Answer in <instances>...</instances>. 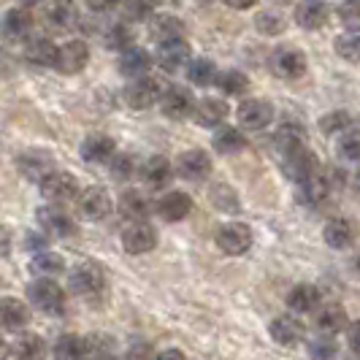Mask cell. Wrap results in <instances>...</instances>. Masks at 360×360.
Here are the masks:
<instances>
[{
	"instance_id": "7a4b0ae2",
	"label": "cell",
	"mask_w": 360,
	"mask_h": 360,
	"mask_svg": "<svg viewBox=\"0 0 360 360\" xmlns=\"http://www.w3.org/2000/svg\"><path fill=\"white\" fill-rule=\"evenodd\" d=\"M68 288L79 298H95V295H101L103 288H106V274H103L101 266H95V263H84V266L73 269L71 279H68Z\"/></svg>"
},
{
	"instance_id": "f546056e",
	"label": "cell",
	"mask_w": 360,
	"mask_h": 360,
	"mask_svg": "<svg viewBox=\"0 0 360 360\" xmlns=\"http://www.w3.org/2000/svg\"><path fill=\"white\" fill-rule=\"evenodd\" d=\"M25 57H27V63H33L38 68H52L57 60V46L49 38H33L25 49Z\"/></svg>"
},
{
	"instance_id": "60d3db41",
	"label": "cell",
	"mask_w": 360,
	"mask_h": 360,
	"mask_svg": "<svg viewBox=\"0 0 360 360\" xmlns=\"http://www.w3.org/2000/svg\"><path fill=\"white\" fill-rule=\"evenodd\" d=\"M336 152L344 160L360 162V127H347L342 136H339V144Z\"/></svg>"
},
{
	"instance_id": "b9f144b4",
	"label": "cell",
	"mask_w": 360,
	"mask_h": 360,
	"mask_svg": "<svg viewBox=\"0 0 360 360\" xmlns=\"http://www.w3.org/2000/svg\"><path fill=\"white\" fill-rule=\"evenodd\" d=\"M333 49L347 63H360V33L358 30H349V33L339 36L333 41Z\"/></svg>"
},
{
	"instance_id": "6da1fadb",
	"label": "cell",
	"mask_w": 360,
	"mask_h": 360,
	"mask_svg": "<svg viewBox=\"0 0 360 360\" xmlns=\"http://www.w3.org/2000/svg\"><path fill=\"white\" fill-rule=\"evenodd\" d=\"M27 298L36 309H41L44 314H63L65 309V290L57 282H52V276H41L27 288Z\"/></svg>"
},
{
	"instance_id": "277c9868",
	"label": "cell",
	"mask_w": 360,
	"mask_h": 360,
	"mask_svg": "<svg viewBox=\"0 0 360 360\" xmlns=\"http://www.w3.org/2000/svg\"><path fill=\"white\" fill-rule=\"evenodd\" d=\"M160 98H162L160 82L158 79H149V76H139V79H133L125 87V103L130 108H139V111L160 103Z\"/></svg>"
},
{
	"instance_id": "ffe728a7",
	"label": "cell",
	"mask_w": 360,
	"mask_h": 360,
	"mask_svg": "<svg viewBox=\"0 0 360 360\" xmlns=\"http://www.w3.org/2000/svg\"><path fill=\"white\" fill-rule=\"evenodd\" d=\"M330 193H333V187H330V181L325 179L323 168L314 176H309L307 181L298 184V200L307 203V206H320V203L328 200Z\"/></svg>"
},
{
	"instance_id": "94428289",
	"label": "cell",
	"mask_w": 360,
	"mask_h": 360,
	"mask_svg": "<svg viewBox=\"0 0 360 360\" xmlns=\"http://www.w3.org/2000/svg\"><path fill=\"white\" fill-rule=\"evenodd\" d=\"M25 6H36V3H41V0H22Z\"/></svg>"
},
{
	"instance_id": "7bdbcfd3",
	"label": "cell",
	"mask_w": 360,
	"mask_h": 360,
	"mask_svg": "<svg viewBox=\"0 0 360 360\" xmlns=\"http://www.w3.org/2000/svg\"><path fill=\"white\" fill-rule=\"evenodd\" d=\"M255 27L263 33V36H282L285 33V27H288V22L282 19V14H276V11H260L257 17H255Z\"/></svg>"
},
{
	"instance_id": "6f0895ef",
	"label": "cell",
	"mask_w": 360,
	"mask_h": 360,
	"mask_svg": "<svg viewBox=\"0 0 360 360\" xmlns=\"http://www.w3.org/2000/svg\"><path fill=\"white\" fill-rule=\"evenodd\" d=\"M6 358H8V344L0 339V360H6Z\"/></svg>"
},
{
	"instance_id": "603a6c76",
	"label": "cell",
	"mask_w": 360,
	"mask_h": 360,
	"mask_svg": "<svg viewBox=\"0 0 360 360\" xmlns=\"http://www.w3.org/2000/svg\"><path fill=\"white\" fill-rule=\"evenodd\" d=\"M193 117L200 127H219L228 117V103L219 98H203L193 111Z\"/></svg>"
},
{
	"instance_id": "c3c4849f",
	"label": "cell",
	"mask_w": 360,
	"mask_h": 360,
	"mask_svg": "<svg viewBox=\"0 0 360 360\" xmlns=\"http://www.w3.org/2000/svg\"><path fill=\"white\" fill-rule=\"evenodd\" d=\"M152 19V0H127L125 22H144Z\"/></svg>"
},
{
	"instance_id": "003e7915",
	"label": "cell",
	"mask_w": 360,
	"mask_h": 360,
	"mask_svg": "<svg viewBox=\"0 0 360 360\" xmlns=\"http://www.w3.org/2000/svg\"><path fill=\"white\" fill-rule=\"evenodd\" d=\"M0 252H3V250H0Z\"/></svg>"
},
{
	"instance_id": "ba28073f",
	"label": "cell",
	"mask_w": 360,
	"mask_h": 360,
	"mask_svg": "<svg viewBox=\"0 0 360 360\" xmlns=\"http://www.w3.org/2000/svg\"><path fill=\"white\" fill-rule=\"evenodd\" d=\"M195 106H198V103H195L193 92L187 90V87L174 84V87L162 90L160 108H162V114H165L168 120H187V117L195 111Z\"/></svg>"
},
{
	"instance_id": "91938a15",
	"label": "cell",
	"mask_w": 360,
	"mask_h": 360,
	"mask_svg": "<svg viewBox=\"0 0 360 360\" xmlns=\"http://www.w3.org/2000/svg\"><path fill=\"white\" fill-rule=\"evenodd\" d=\"M352 184H355V190L360 193V168L355 171V176H352Z\"/></svg>"
},
{
	"instance_id": "f1b7e54d",
	"label": "cell",
	"mask_w": 360,
	"mask_h": 360,
	"mask_svg": "<svg viewBox=\"0 0 360 360\" xmlns=\"http://www.w3.org/2000/svg\"><path fill=\"white\" fill-rule=\"evenodd\" d=\"M149 68H152V57H149V52L141 49V46H130V49H125L122 57H120V71L125 73V76H130V79L146 76Z\"/></svg>"
},
{
	"instance_id": "d6986e66",
	"label": "cell",
	"mask_w": 360,
	"mask_h": 360,
	"mask_svg": "<svg viewBox=\"0 0 360 360\" xmlns=\"http://www.w3.org/2000/svg\"><path fill=\"white\" fill-rule=\"evenodd\" d=\"M79 212L87 219H103L111 212V198L103 187H87L79 195Z\"/></svg>"
},
{
	"instance_id": "7402d4cb",
	"label": "cell",
	"mask_w": 360,
	"mask_h": 360,
	"mask_svg": "<svg viewBox=\"0 0 360 360\" xmlns=\"http://www.w3.org/2000/svg\"><path fill=\"white\" fill-rule=\"evenodd\" d=\"M114 155H117V144H114V139H108L103 133L87 136L82 144V158L87 162H108Z\"/></svg>"
},
{
	"instance_id": "3957f363",
	"label": "cell",
	"mask_w": 360,
	"mask_h": 360,
	"mask_svg": "<svg viewBox=\"0 0 360 360\" xmlns=\"http://www.w3.org/2000/svg\"><path fill=\"white\" fill-rule=\"evenodd\" d=\"M323 165H320V158L307 149V146H298V149H292L285 155V160H282V171H285V176L292 181H307L309 176H314L317 171H320Z\"/></svg>"
},
{
	"instance_id": "03108f58",
	"label": "cell",
	"mask_w": 360,
	"mask_h": 360,
	"mask_svg": "<svg viewBox=\"0 0 360 360\" xmlns=\"http://www.w3.org/2000/svg\"><path fill=\"white\" fill-rule=\"evenodd\" d=\"M200 3H209V0H200Z\"/></svg>"
},
{
	"instance_id": "f5cc1de1",
	"label": "cell",
	"mask_w": 360,
	"mask_h": 360,
	"mask_svg": "<svg viewBox=\"0 0 360 360\" xmlns=\"http://www.w3.org/2000/svg\"><path fill=\"white\" fill-rule=\"evenodd\" d=\"M347 342H349L352 352H360V320L349 323V328H347Z\"/></svg>"
},
{
	"instance_id": "d6a6232c",
	"label": "cell",
	"mask_w": 360,
	"mask_h": 360,
	"mask_svg": "<svg viewBox=\"0 0 360 360\" xmlns=\"http://www.w3.org/2000/svg\"><path fill=\"white\" fill-rule=\"evenodd\" d=\"M120 212H122V217L130 219V222H141V219L149 217L152 206H149V200H146L139 190H127L125 195L120 198Z\"/></svg>"
},
{
	"instance_id": "9a60e30c",
	"label": "cell",
	"mask_w": 360,
	"mask_h": 360,
	"mask_svg": "<svg viewBox=\"0 0 360 360\" xmlns=\"http://www.w3.org/2000/svg\"><path fill=\"white\" fill-rule=\"evenodd\" d=\"M38 225H41V231L46 236H52V238H68V236L76 233V225H73V219L63 209H57V206H46V209H41L38 212Z\"/></svg>"
},
{
	"instance_id": "cb8c5ba5",
	"label": "cell",
	"mask_w": 360,
	"mask_h": 360,
	"mask_svg": "<svg viewBox=\"0 0 360 360\" xmlns=\"http://www.w3.org/2000/svg\"><path fill=\"white\" fill-rule=\"evenodd\" d=\"M30 320V309L19 298H0V328L6 330H19Z\"/></svg>"
},
{
	"instance_id": "5b68a950",
	"label": "cell",
	"mask_w": 360,
	"mask_h": 360,
	"mask_svg": "<svg viewBox=\"0 0 360 360\" xmlns=\"http://www.w3.org/2000/svg\"><path fill=\"white\" fill-rule=\"evenodd\" d=\"M90 63V49L84 41L73 38L68 44L57 46V60H54V68L65 76H73V73H82Z\"/></svg>"
},
{
	"instance_id": "e0dca14e",
	"label": "cell",
	"mask_w": 360,
	"mask_h": 360,
	"mask_svg": "<svg viewBox=\"0 0 360 360\" xmlns=\"http://www.w3.org/2000/svg\"><path fill=\"white\" fill-rule=\"evenodd\" d=\"M155 212H158L165 222H179V219H184V217L193 212V198H190L187 193H181V190L165 193V195L158 200Z\"/></svg>"
},
{
	"instance_id": "1f68e13d",
	"label": "cell",
	"mask_w": 360,
	"mask_h": 360,
	"mask_svg": "<svg viewBox=\"0 0 360 360\" xmlns=\"http://www.w3.org/2000/svg\"><path fill=\"white\" fill-rule=\"evenodd\" d=\"M212 144H214V149L219 155H236V152H241V149L247 146V139H244V133H241L238 127L222 125L214 133Z\"/></svg>"
},
{
	"instance_id": "f907efd6",
	"label": "cell",
	"mask_w": 360,
	"mask_h": 360,
	"mask_svg": "<svg viewBox=\"0 0 360 360\" xmlns=\"http://www.w3.org/2000/svg\"><path fill=\"white\" fill-rule=\"evenodd\" d=\"M108 162H111V176H114V179H130L133 171H136L130 155H120V152H117Z\"/></svg>"
},
{
	"instance_id": "9f6ffc18",
	"label": "cell",
	"mask_w": 360,
	"mask_h": 360,
	"mask_svg": "<svg viewBox=\"0 0 360 360\" xmlns=\"http://www.w3.org/2000/svg\"><path fill=\"white\" fill-rule=\"evenodd\" d=\"M158 360H184V355H181L179 349H165V352L158 355Z\"/></svg>"
},
{
	"instance_id": "e7e4bbea",
	"label": "cell",
	"mask_w": 360,
	"mask_h": 360,
	"mask_svg": "<svg viewBox=\"0 0 360 360\" xmlns=\"http://www.w3.org/2000/svg\"><path fill=\"white\" fill-rule=\"evenodd\" d=\"M101 360H114V358H108V355H106V358H101Z\"/></svg>"
},
{
	"instance_id": "d4e9b609",
	"label": "cell",
	"mask_w": 360,
	"mask_h": 360,
	"mask_svg": "<svg viewBox=\"0 0 360 360\" xmlns=\"http://www.w3.org/2000/svg\"><path fill=\"white\" fill-rule=\"evenodd\" d=\"M314 323H317V330H320V333H328V336H336V333H342V330L349 328L347 311H344V307H339V304H328V307L320 309Z\"/></svg>"
},
{
	"instance_id": "8992f818",
	"label": "cell",
	"mask_w": 360,
	"mask_h": 360,
	"mask_svg": "<svg viewBox=\"0 0 360 360\" xmlns=\"http://www.w3.org/2000/svg\"><path fill=\"white\" fill-rule=\"evenodd\" d=\"M214 241L225 255H244L252 247V231L244 222H228L217 231Z\"/></svg>"
},
{
	"instance_id": "816d5d0a",
	"label": "cell",
	"mask_w": 360,
	"mask_h": 360,
	"mask_svg": "<svg viewBox=\"0 0 360 360\" xmlns=\"http://www.w3.org/2000/svg\"><path fill=\"white\" fill-rule=\"evenodd\" d=\"M127 360H158V355L152 352L149 344H136L127 349Z\"/></svg>"
},
{
	"instance_id": "7dc6e473",
	"label": "cell",
	"mask_w": 360,
	"mask_h": 360,
	"mask_svg": "<svg viewBox=\"0 0 360 360\" xmlns=\"http://www.w3.org/2000/svg\"><path fill=\"white\" fill-rule=\"evenodd\" d=\"M349 127V114L347 111H330V114H325L323 120H320V130H323L325 136H333V133H339V130H347Z\"/></svg>"
},
{
	"instance_id": "bcb514c9",
	"label": "cell",
	"mask_w": 360,
	"mask_h": 360,
	"mask_svg": "<svg viewBox=\"0 0 360 360\" xmlns=\"http://www.w3.org/2000/svg\"><path fill=\"white\" fill-rule=\"evenodd\" d=\"M130 44H133V33H130V27H127L125 22H117V25H111L106 30V46L108 49H130Z\"/></svg>"
},
{
	"instance_id": "83f0119b",
	"label": "cell",
	"mask_w": 360,
	"mask_h": 360,
	"mask_svg": "<svg viewBox=\"0 0 360 360\" xmlns=\"http://www.w3.org/2000/svg\"><path fill=\"white\" fill-rule=\"evenodd\" d=\"M90 358V339L82 336H60L54 344V360H87Z\"/></svg>"
},
{
	"instance_id": "484cf974",
	"label": "cell",
	"mask_w": 360,
	"mask_h": 360,
	"mask_svg": "<svg viewBox=\"0 0 360 360\" xmlns=\"http://www.w3.org/2000/svg\"><path fill=\"white\" fill-rule=\"evenodd\" d=\"M323 295L314 285H295V288L288 292V307L290 311H298V314H309L320 307Z\"/></svg>"
},
{
	"instance_id": "4dcf8cb0",
	"label": "cell",
	"mask_w": 360,
	"mask_h": 360,
	"mask_svg": "<svg viewBox=\"0 0 360 360\" xmlns=\"http://www.w3.org/2000/svg\"><path fill=\"white\" fill-rule=\"evenodd\" d=\"M304 141H307V130L301 125H295V122H285V125H279V130L274 133V146L282 155H288L292 149L304 146Z\"/></svg>"
},
{
	"instance_id": "30bf717a",
	"label": "cell",
	"mask_w": 360,
	"mask_h": 360,
	"mask_svg": "<svg viewBox=\"0 0 360 360\" xmlns=\"http://www.w3.org/2000/svg\"><path fill=\"white\" fill-rule=\"evenodd\" d=\"M307 54L301 49H276L274 57H271V71L276 73L279 79H301L307 73Z\"/></svg>"
},
{
	"instance_id": "be15d7a7",
	"label": "cell",
	"mask_w": 360,
	"mask_h": 360,
	"mask_svg": "<svg viewBox=\"0 0 360 360\" xmlns=\"http://www.w3.org/2000/svg\"><path fill=\"white\" fill-rule=\"evenodd\" d=\"M274 3H292V0H274Z\"/></svg>"
},
{
	"instance_id": "681fc988",
	"label": "cell",
	"mask_w": 360,
	"mask_h": 360,
	"mask_svg": "<svg viewBox=\"0 0 360 360\" xmlns=\"http://www.w3.org/2000/svg\"><path fill=\"white\" fill-rule=\"evenodd\" d=\"M212 200H214L217 209H225V212H236L238 209V198H236V193L231 187H225V184H219L212 190Z\"/></svg>"
},
{
	"instance_id": "f35d334b",
	"label": "cell",
	"mask_w": 360,
	"mask_h": 360,
	"mask_svg": "<svg viewBox=\"0 0 360 360\" xmlns=\"http://www.w3.org/2000/svg\"><path fill=\"white\" fill-rule=\"evenodd\" d=\"M217 87L222 95H231V98H238L250 90V79L241 71H222L217 76Z\"/></svg>"
},
{
	"instance_id": "e575fe53",
	"label": "cell",
	"mask_w": 360,
	"mask_h": 360,
	"mask_svg": "<svg viewBox=\"0 0 360 360\" xmlns=\"http://www.w3.org/2000/svg\"><path fill=\"white\" fill-rule=\"evenodd\" d=\"M217 65L206 57H198V60H190L187 65V79L195 84V87H209V84H217Z\"/></svg>"
},
{
	"instance_id": "8fae6325",
	"label": "cell",
	"mask_w": 360,
	"mask_h": 360,
	"mask_svg": "<svg viewBox=\"0 0 360 360\" xmlns=\"http://www.w3.org/2000/svg\"><path fill=\"white\" fill-rule=\"evenodd\" d=\"M122 247H125L127 255H146L158 247V233L152 225H146L144 219L141 222H130L122 233Z\"/></svg>"
},
{
	"instance_id": "4fadbf2b",
	"label": "cell",
	"mask_w": 360,
	"mask_h": 360,
	"mask_svg": "<svg viewBox=\"0 0 360 360\" xmlns=\"http://www.w3.org/2000/svg\"><path fill=\"white\" fill-rule=\"evenodd\" d=\"M269 333L276 344H282V347H295L298 342H304L307 325L301 323L295 314H282V317H276V320L271 323Z\"/></svg>"
},
{
	"instance_id": "5bb4252c",
	"label": "cell",
	"mask_w": 360,
	"mask_h": 360,
	"mask_svg": "<svg viewBox=\"0 0 360 360\" xmlns=\"http://www.w3.org/2000/svg\"><path fill=\"white\" fill-rule=\"evenodd\" d=\"M176 171H179L181 179L203 181L206 176H209V174H212V158H209L203 149H190V152L179 155Z\"/></svg>"
},
{
	"instance_id": "8d00e7d4",
	"label": "cell",
	"mask_w": 360,
	"mask_h": 360,
	"mask_svg": "<svg viewBox=\"0 0 360 360\" xmlns=\"http://www.w3.org/2000/svg\"><path fill=\"white\" fill-rule=\"evenodd\" d=\"M49 22H52L57 30H71L73 25L79 22V8L73 6L71 0H57L52 8H49Z\"/></svg>"
},
{
	"instance_id": "836d02e7",
	"label": "cell",
	"mask_w": 360,
	"mask_h": 360,
	"mask_svg": "<svg viewBox=\"0 0 360 360\" xmlns=\"http://www.w3.org/2000/svg\"><path fill=\"white\" fill-rule=\"evenodd\" d=\"M14 355H17V360H44L49 355V347L36 333H25L14 344Z\"/></svg>"
},
{
	"instance_id": "f6af8a7d",
	"label": "cell",
	"mask_w": 360,
	"mask_h": 360,
	"mask_svg": "<svg viewBox=\"0 0 360 360\" xmlns=\"http://www.w3.org/2000/svg\"><path fill=\"white\" fill-rule=\"evenodd\" d=\"M336 14H339L347 30H358L360 33V0H339Z\"/></svg>"
},
{
	"instance_id": "db71d44e",
	"label": "cell",
	"mask_w": 360,
	"mask_h": 360,
	"mask_svg": "<svg viewBox=\"0 0 360 360\" xmlns=\"http://www.w3.org/2000/svg\"><path fill=\"white\" fill-rule=\"evenodd\" d=\"M117 3H122V0H87V6L92 11H111Z\"/></svg>"
},
{
	"instance_id": "d590c367",
	"label": "cell",
	"mask_w": 360,
	"mask_h": 360,
	"mask_svg": "<svg viewBox=\"0 0 360 360\" xmlns=\"http://www.w3.org/2000/svg\"><path fill=\"white\" fill-rule=\"evenodd\" d=\"M33 27V17L30 11L25 8H11L6 17H3V33L11 38H25Z\"/></svg>"
},
{
	"instance_id": "44dd1931",
	"label": "cell",
	"mask_w": 360,
	"mask_h": 360,
	"mask_svg": "<svg viewBox=\"0 0 360 360\" xmlns=\"http://www.w3.org/2000/svg\"><path fill=\"white\" fill-rule=\"evenodd\" d=\"M19 171H22V176H27V179L41 181L49 171H54L52 155L44 152V149H30V152H25V155L19 158Z\"/></svg>"
},
{
	"instance_id": "9c48e42d",
	"label": "cell",
	"mask_w": 360,
	"mask_h": 360,
	"mask_svg": "<svg viewBox=\"0 0 360 360\" xmlns=\"http://www.w3.org/2000/svg\"><path fill=\"white\" fill-rule=\"evenodd\" d=\"M158 65L165 73H176L179 68L190 65V44L184 38H171L158 44Z\"/></svg>"
},
{
	"instance_id": "2e32d148",
	"label": "cell",
	"mask_w": 360,
	"mask_h": 360,
	"mask_svg": "<svg viewBox=\"0 0 360 360\" xmlns=\"http://www.w3.org/2000/svg\"><path fill=\"white\" fill-rule=\"evenodd\" d=\"M355 236H358V228H355V222L347 219V217H333L323 231L325 244L333 247V250H347V247H352V244H355Z\"/></svg>"
},
{
	"instance_id": "ee69618b",
	"label": "cell",
	"mask_w": 360,
	"mask_h": 360,
	"mask_svg": "<svg viewBox=\"0 0 360 360\" xmlns=\"http://www.w3.org/2000/svg\"><path fill=\"white\" fill-rule=\"evenodd\" d=\"M339 355V347L333 342V336L320 333L314 342H309V358L311 360H333Z\"/></svg>"
},
{
	"instance_id": "52a82bcc",
	"label": "cell",
	"mask_w": 360,
	"mask_h": 360,
	"mask_svg": "<svg viewBox=\"0 0 360 360\" xmlns=\"http://www.w3.org/2000/svg\"><path fill=\"white\" fill-rule=\"evenodd\" d=\"M38 184H41V195L49 203H65V200L76 198V193H79L76 179L65 171H49Z\"/></svg>"
},
{
	"instance_id": "6125c7cd",
	"label": "cell",
	"mask_w": 360,
	"mask_h": 360,
	"mask_svg": "<svg viewBox=\"0 0 360 360\" xmlns=\"http://www.w3.org/2000/svg\"><path fill=\"white\" fill-rule=\"evenodd\" d=\"M347 360H360V352H352V355H349Z\"/></svg>"
},
{
	"instance_id": "ac0fdd59",
	"label": "cell",
	"mask_w": 360,
	"mask_h": 360,
	"mask_svg": "<svg viewBox=\"0 0 360 360\" xmlns=\"http://www.w3.org/2000/svg\"><path fill=\"white\" fill-rule=\"evenodd\" d=\"M330 17V6L325 0H301L295 8V22L304 30H320Z\"/></svg>"
},
{
	"instance_id": "680465c9",
	"label": "cell",
	"mask_w": 360,
	"mask_h": 360,
	"mask_svg": "<svg viewBox=\"0 0 360 360\" xmlns=\"http://www.w3.org/2000/svg\"><path fill=\"white\" fill-rule=\"evenodd\" d=\"M152 3H158V6H179L181 0H152Z\"/></svg>"
},
{
	"instance_id": "ab89813d",
	"label": "cell",
	"mask_w": 360,
	"mask_h": 360,
	"mask_svg": "<svg viewBox=\"0 0 360 360\" xmlns=\"http://www.w3.org/2000/svg\"><path fill=\"white\" fill-rule=\"evenodd\" d=\"M30 271H36L41 276H57V274L65 271V260L57 252H38L30 260Z\"/></svg>"
},
{
	"instance_id": "11a10c76",
	"label": "cell",
	"mask_w": 360,
	"mask_h": 360,
	"mask_svg": "<svg viewBox=\"0 0 360 360\" xmlns=\"http://www.w3.org/2000/svg\"><path fill=\"white\" fill-rule=\"evenodd\" d=\"M225 6H231V8H236V11H247V8H252L257 0H222Z\"/></svg>"
},
{
	"instance_id": "7c38bea8",
	"label": "cell",
	"mask_w": 360,
	"mask_h": 360,
	"mask_svg": "<svg viewBox=\"0 0 360 360\" xmlns=\"http://www.w3.org/2000/svg\"><path fill=\"white\" fill-rule=\"evenodd\" d=\"M236 114H238V125L241 127H247V130H263L274 120V106H271L269 101L252 98V101H244Z\"/></svg>"
},
{
	"instance_id": "74e56055",
	"label": "cell",
	"mask_w": 360,
	"mask_h": 360,
	"mask_svg": "<svg viewBox=\"0 0 360 360\" xmlns=\"http://www.w3.org/2000/svg\"><path fill=\"white\" fill-rule=\"evenodd\" d=\"M152 36L158 41H171V38L184 36V25L181 19L171 17V14H160V17H152Z\"/></svg>"
},
{
	"instance_id": "4316f807",
	"label": "cell",
	"mask_w": 360,
	"mask_h": 360,
	"mask_svg": "<svg viewBox=\"0 0 360 360\" xmlns=\"http://www.w3.org/2000/svg\"><path fill=\"white\" fill-rule=\"evenodd\" d=\"M174 176V168H171V162L165 160L162 155H155V158H149V160L141 165V179L152 187V190H160L165 187L168 181Z\"/></svg>"
}]
</instances>
